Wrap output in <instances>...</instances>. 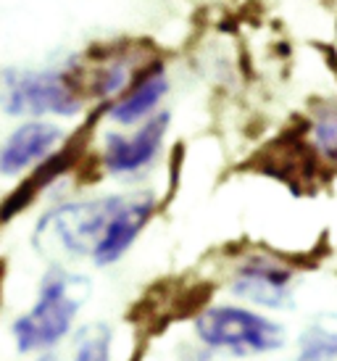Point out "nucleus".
I'll list each match as a JSON object with an SVG mask.
<instances>
[{
	"label": "nucleus",
	"instance_id": "obj_7",
	"mask_svg": "<svg viewBox=\"0 0 337 361\" xmlns=\"http://www.w3.org/2000/svg\"><path fill=\"white\" fill-rule=\"evenodd\" d=\"M171 90L168 69L164 61H150L137 71V77L132 80L127 90L119 98H114L106 109V119L114 121L116 127H137L153 114H159L164 101Z\"/></svg>",
	"mask_w": 337,
	"mask_h": 361
},
{
	"label": "nucleus",
	"instance_id": "obj_4",
	"mask_svg": "<svg viewBox=\"0 0 337 361\" xmlns=\"http://www.w3.org/2000/svg\"><path fill=\"white\" fill-rule=\"evenodd\" d=\"M0 82V103L8 116L69 119L85 109V95L69 69H13Z\"/></svg>",
	"mask_w": 337,
	"mask_h": 361
},
{
	"label": "nucleus",
	"instance_id": "obj_2",
	"mask_svg": "<svg viewBox=\"0 0 337 361\" xmlns=\"http://www.w3.org/2000/svg\"><path fill=\"white\" fill-rule=\"evenodd\" d=\"M124 195H98L53 206L35 227V248L56 264L63 259H92Z\"/></svg>",
	"mask_w": 337,
	"mask_h": 361
},
{
	"label": "nucleus",
	"instance_id": "obj_5",
	"mask_svg": "<svg viewBox=\"0 0 337 361\" xmlns=\"http://www.w3.org/2000/svg\"><path fill=\"white\" fill-rule=\"evenodd\" d=\"M295 267L271 253H248L232 267L227 290L253 309L290 311L295 306Z\"/></svg>",
	"mask_w": 337,
	"mask_h": 361
},
{
	"label": "nucleus",
	"instance_id": "obj_8",
	"mask_svg": "<svg viewBox=\"0 0 337 361\" xmlns=\"http://www.w3.org/2000/svg\"><path fill=\"white\" fill-rule=\"evenodd\" d=\"M63 140H66V132L53 121H24L0 145V174L16 177L32 166H40L42 161H48L59 151Z\"/></svg>",
	"mask_w": 337,
	"mask_h": 361
},
{
	"label": "nucleus",
	"instance_id": "obj_10",
	"mask_svg": "<svg viewBox=\"0 0 337 361\" xmlns=\"http://www.w3.org/2000/svg\"><path fill=\"white\" fill-rule=\"evenodd\" d=\"M114 327L106 322L82 324L69 341H61L42 353L40 361H111Z\"/></svg>",
	"mask_w": 337,
	"mask_h": 361
},
{
	"label": "nucleus",
	"instance_id": "obj_6",
	"mask_svg": "<svg viewBox=\"0 0 337 361\" xmlns=\"http://www.w3.org/2000/svg\"><path fill=\"white\" fill-rule=\"evenodd\" d=\"M171 127V111L161 109L132 132H106L103 148H100V164L111 177L119 180H137L148 169L156 166V161L164 153L166 135Z\"/></svg>",
	"mask_w": 337,
	"mask_h": 361
},
{
	"label": "nucleus",
	"instance_id": "obj_9",
	"mask_svg": "<svg viewBox=\"0 0 337 361\" xmlns=\"http://www.w3.org/2000/svg\"><path fill=\"white\" fill-rule=\"evenodd\" d=\"M153 214H156V195L153 192L142 190L124 195V201H121L119 211L114 214L103 240L92 253V264L95 267H114L116 261L124 259L129 248L142 235V230L148 227Z\"/></svg>",
	"mask_w": 337,
	"mask_h": 361
},
{
	"label": "nucleus",
	"instance_id": "obj_11",
	"mask_svg": "<svg viewBox=\"0 0 337 361\" xmlns=\"http://www.w3.org/2000/svg\"><path fill=\"white\" fill-rule=\"evenodd\" d=\"M293 361H337V311H321L308 322Z\"/></svg>",
	"mask_w": 337,
	"mask_h": 361
},
{
	"label": "nucleus",
	"instance_id": "obj_1",
	"mask_svg": "<svg viewBox=\"0 0 337 361\" xmlns=\"http://www.w3.org/2000/svg\"><path fill=\"white\" fill-rule=\"evenodd\" d=\"M92 293L85 274L53 264L40 282L37 303L13 322V341L21 353L48 351L71 332V324Z\"/></svg>",
	"mask_w": 337,
	"mask_h": 361
},
{
	"label": "nucleus",
	"instance_id": "obj_12",
	"mask_svg": "<svg viewBox=\"0 0 337 361\" xmlns=\"http://www.w3.org/2000/svg\"><path fill=\"white\" fill-rule=\"evenodd\" d=\"M311 140L324 159L337 161V106L321 109L311 121Z\"/></svg>",
	"mask_w": 337,
	"mask_h": 361
},
{
	"label": "nucleus",
	"instance_id": "obj_3",
	"mask_svg": "<svg viewBox=\"0 0 337 361\" xmlns=\"http://www.w3.org/2000/svg\"><path fill=\"white\" fill-rule=\"evenodd\" d=\"M192 332L200 345L216 353H232L238 359L266 356L288 345V330L282 322L240 303L203 306L192 317Z\"/></svg>",
	"mask_w": 337,
	"mask_h": 361
}]
</instances>
